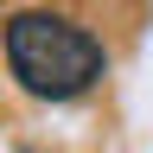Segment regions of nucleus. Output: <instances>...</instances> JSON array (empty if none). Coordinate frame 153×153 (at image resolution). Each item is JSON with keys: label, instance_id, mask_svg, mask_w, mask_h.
I'll return each mask as SVG.
<instances>
[{"label": "nucleus", "instance_id": "nucleus-1", "mask_svg": "<svg viewBox=\"0 0 153 153\" xmlns=\"http://www.w3.org/2000/svg\"><path fill=\"white\" fill-rule=\"evenodd\" d=\"M102 38L64 13H13L7 19V70L38 102H70L102 76Z\"/></svg>", "mask_w": 153, "mask_h": 153}]
</instances>
